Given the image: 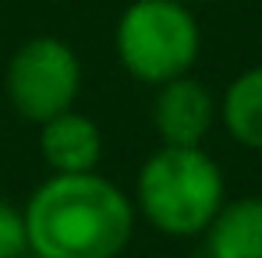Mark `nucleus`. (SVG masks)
I'll return each instance as SVG.
<instances>
[{"mask_svg":"<svg viewBox=\"0 0 262 258\" xmlns=\"http://www.w3.org/2000/svg\"><path fill=\"white\" fill-rule=\"evenodd\" d=\"M21 216L36 258H117L135 233V202L96 170L50 173Z\"/></svg>","mask_w":262,"mask_h":258,"instance_id":"nucleus-1","label":"nucleus"},{"mask_svg":"<svg viewBox=\"0 0 262 258\" xmlns=\"http://www.w3.org/2000/svg\"><path fill=\"white\" fill-rule=\"evenodd\" d=\"M131 202L167 237H202L227 202V184L206 149L160 145L142 163Z\"/></svg>","mask_w":262,"mask_h":258,"instance_id":"nucleus-2","label":"nucleus"},{"mask_svg":"<svg viewBox=\"0 0 262 258\" xmlns=\"http://www.w3.org/2000/svg\"><path fill=\"white\" fill-rule=\"evenodd\" d=\"M117 60L135 82L163 85L188 75L202 53V29L188 4L131 0L117 18Z\"/></svg>","mask_w":262,"mask_h":258,"instance_id":"nucleus-3","label":"nucleus"},{"mask_svg":"<svg viewBox=\"0 0 262 258\" xmlns=\"http://www.w3.org/2000/svg\"><path fill=\"white\" fill-rule=\"evenodd\" d=\"M78 88H82L78 53L57 36H36L21 43L4 75V92L14 113L29 124H43L64 110H75Z\"/></svg>","mask_w":262,"mask_h":258,"instance_id":"nucleus-4","label":"nucleus"},{"mask_svg":"<svg viewBox=\"0 0 262 258\" xmlns=\"http://www.w3.org/2000/svg\"><path fill=\"white\" fill-rule=\"evenodd\" d=\"M220 117V103L213 92L191 75H181L174 82L156 85L152 99V128L163 145L177 149H202L206 134Z\"/></svg>","mask_w":262,"mask_h":258,"instance_id":"nucleus-5","label":"nucleus"},{"mask_svg":"<svg viewBox=\"0 0 262 258\" xmlns=\"http://www.w3.org/2000/svg\"><path fill=\"white\" fill-rule=\"evenodd\" d=\"M39 152L50 173H89L103 159V134L92 117L64 110L39 124Z\"/></svg>","mask_w":262,"mask_h":258,"instance_id":"nucleus-6","label":"nucleus"},{"mask_svg":"<svg viewBox=\"0 0 262 258\" xmlns=\"http://www.w3.org/2000/svg\"><path fill=\"white\" fill-rule=\"evenodd\" d=\"M209 258H262V195H245L220 205L206 230Z\"/></svg>","mask_w":262,"mask_h":258,"instance_id":"nucleus-7","label":"nucleus"},{"mask_svg":"<svg viewBox=\"0 0 262 258\" xmlns=\"http://www.w3.org/2000/svg\"><path fill=\"white\" fill-rule=\"evenodd\" d=\"M220 121L245 149L262 152V64L241 71L220 99Z\"/></svg>","mask_w":262,"mask_h":258,"instance_id":"nucleus-8","label":"nucleus"},{"mask_svg":"<svg viewBox=\"0 0 262 258\" xmlns=\"http://www.w3.org/2000/svg\"><path fill=\"white\" fill-rule=\"evenodd\" d=\"M25 255H29L25 216L18 205L0 198V258H25Z\"/></svg>","mask_w":262,"mask_h":258,"instance_id":"nucleus-9","label":"nucleus"},{"mask_svg":"<svg viewBox=\"0 0 262 258\" xmlns=\"http://www.w3.org/2000/svg\"><path fill=\"white\" fill-rule=\"evenodd\" d=\"M177 4H188V7H191V4H202V0H177Z\"/></svg>","mask_w":262,"mask_h":258,"instance_id":"nucleus-10","label":"nucleus"}]
</instances>
